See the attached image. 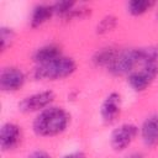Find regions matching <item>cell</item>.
Segmentation results:
<instances>
[{"label": "cell", "instance_id": "30bf717a", "mask_svg": "<svg viewBox=\"0 0 158 158\" xmlns=\"http://www.w3.org/2000/svg\"><path fill=\"white\" fill-rule=\"evenodd\" d=\"M139 135L142 142L152 148L158 144V114H151L141 125Z\"/></svg>", "mask_w": 158, "mask_h": 158}, {"label": "cell", "instance_id": "5bb4252c", "mask_svg": "<svg viewBox=\"0 0 158 158\" xmlns=\"http://www.w3.org/2000/svg\"><path fill=\"white\" fill-rule=\"evenodd\" d=\"M154 6L149 0H131L127 2V11L132 16H142Z\"/></svg>", "mask_w": 158, "mask_h": 158}, {"label": "cell", "instance_id": "44dd1931", "mask_svg": "<svg viewBox=\"0 0 158 158\" xmlns=\"http://www.w3.org/2000/svg\"><path fill=\"white\" fill-rule=\"evenodd\" d=\"M127 158H144V156L141 154V153H132V154H130Z\"/></svg>", "mask_w": 158, "mask_h": 158}, {"label": "cell", "instance_id": "3957f363", "mask_svg": "<svg viewBox=\"0 0 158 158\" xmlns=\"http://www.w3.org/2000/svg\"><path fill=\"white\" fill-rule=\"evenodd\" d=\"M141 67V48H126L118 51L107 70L116 77L128 75Z\"/></svg>", "mask_w": 158, "mask_h": 158}, {"label": "cell", "instance_id": "7c38bea8", "mask_svg": "<svg viewBox=\"0 0 158 158\" xmlns=\"http://www.w3.org/2000/svg\"><path fill=\"white\" fill-rule=\"evenodd\" d=\"M53 15H54V11H53L52 4H37L31 12L30 26L32 28H37L43 23H46L47 21H49V19Z\"/></svg>", "mask_w": 158, "mask_h": 158}, {"label": "cell", "instance_id": "52a82bcc", "mask_svg": "<svg viewBox=\"0 0 158 158\" xmlns=\"http://www.w3.org/2000/svg\"><path fill=\"white\" fill-rule=\"evenodd\" d=\"M26 83V74L17 67H4L0 72V89L4 93H15Z\"/></svg>", "mask_w": 158, "mask_h": 158}, {"label": "cell", "instance_id": "9a60e30c", "mask_svg": "<svg viewBox=\"0 0 158 158\" xmlns=\"http://www.w3.org/2000/svg\"><path fill=\"white\" fill-rule=\"evenodd\" d=\"M117 26V17L114 15H106L104 16L96 25L95 32L98 35H106L111 31H114Z\"/></svg>", "mask_w": 158, "mask_h": 158}, {"label": "cell", "instance_id": "8992f818", "mask_svg": "<svg viewBox=\"0 0 158 158\" xmlns=\"http://www.w3.org/2000/svg\"><path fill=\"white\" fill-rule=\"evenodd\" d=\"M56 99V94L52 90H42L38 93H33L26 98H23L19 104V111L22 114H32L41 112L52 105Z\"/></svg>", "mask_w": 158, "mask_h": 158}, {"label": "cell", "instance_id": "ba28073f", "mask_svg": "<svg viewBox=\"0 0 158 158\" xmlns=\"http://www.w3.org/2000/svg\"><path fill=\"white\" fill-rule=\"evenodd\" d=\"M122 110V98L118 93H110L100 106V117L106 125L115 123L121 115Z\"/></svg>", "mask_w": 158, "mask_h": 158}, {"label": "cell", "instance_id": "8fae6325", "mask_svg": "<svg viewBox=\"0 0 158 158\" xmlns=\"http://www.w3.org/2000/svg\"><path fill=\"white\" fill-rule=\"evenodd\" d=\"M62 49L58 44L56 43H48L44 44L40 48H37L32 56L33 62L37 64H43V63H48L51 60H54L59 57H62Z\"/></svg>", "mask_w": 158, "mask_h": 158}, {"label": "cell", "instance_id": "d6986e66", "mask_svg": "<svg viewBox=\"0 0 158 158\" xmlns=\"http://www.w3.org/2000/svg\"><path fill=\"white\" fill-rule=\"evenodd\" d=\"M26 158H52L46 151H42V149H36L33 152H31Z\"/></svg>", "mask_w": 158, "mask_h": 158}, {"label": "cell", "instance_id": "4fadbf2b", "mask_svg": "<svg viewBox=\"0 0 158 158\" xmlns=\"http://www.w3.org/2000/svg\"><path fill=\"white\" fill-rule=\"evenodd\" d=\"M117 52H118V49H116L114 47H102V48L98 49L94 53L91 60H93L94 65H96V67H104V68L107 69L109 65L111 64V62L114 60L115 56L117 54Z\"/></svg>", "mask_w": 158, "mask_h": 158}, {"label": "cell", "instance_id": "e0dca14e", "mask_svg": "<svg viewBox=\"0 0 158 158\" xmlns=\"http://www.w3.org/2000/svg\"><path fill=\"white\" fill-rule=\"evenodd\" d=\"M90 12H91V10L89 7H86L84 5H78L77 4L69 11V14L64 17V20H67V21H69V20H81V19L88 17L90 15Z\"/></svg>", "mask_w": 158, "mask_h": 158}, {"label": "cell", "instance_id": "5b68a950", "mask_svg": "<svg viewBox=\"0 0 158 158\" xmlns=\"http://www.w3.org/2000/svg\"><path fill=\"white\" fill-rule=\"evenodd\" d=\"M158 77V63L144 64L135 69L131 74L127 75V83L132 90L141 93L148 89V86Z\"/></svg>", "mask_w": 158, "mask_h": 158}, {"label": "cell", "instance_id": "ffe728a7", "mask_svg": "<svg viewBox=\"0 0 158 158\" xmlns=\"http://www.w3.org/2000/svg\"><path fill=\"white\" fill-rule=\"evenodd\" d=\"M62 158H86V154L83 151H74V152L64 154Z\"/></svg>", "mask_w": 158, "mask_h": 158}, {"label": "cell", "instance_id": "ac0fdd59", "mask_svg": "<svg viewBox=\"0 0 158 158\" xmlns=\"http://www.w3.org/2000/svg\"><path fill=\"white\" fill-rule=\"evenodd\" d=\"M75 5H77V2H74V1H57V2L52 4V7L54 11V15L64 19Z\"/></svg>", "mask_w": 158, "mask_h": 158}, {"label": "cell", "instance_id": "277c9868", "mask_svg": "<svg viewBox=\"0 0 158 158\" xmlns=\"http://www.w3.org/2000/svg\"><path fill=\"white\" fill-rule=\"evenodd\" d=\"M139 128L131 122H125L115 127L110 135V146L115 152L126 151L136 139Z\"/></svg>", "mask_w": 158, "mask_h": 158}, {"label": "cell", "instance_id": "6da1fadb", "mask_svg": "<svg viewBox=\"0 0 158 158\" xmlns=\"http://www.w3.org/2000/svg\"><path fill=\"white\" fill-rule=\"evenodd\" d=\"M69 120V114L63 107L51 105L36 115L32 131L38 137H56L67 130Z\"/></svg>", "mask_w": 158, "mask_h": 158}, {"label": "cell", "instance_id": "2e32d148", "mask_svg": "<svg viewBox=\"0 0 158 158\" xmlns=\"http://www.w3.org/2000/svg\"><path fill=\"white\" fill-rule=\"evenodd\" d=\"M15 31L11 27L1 26L0 27V48L1 52H5L9 47H11L14 40H15Z\"/></svg>", "mask_w": 158, "mask_h": 158}, {"label": "cell", "instance_id": "9c48e42d", "mask_svg": "<svg viewBox=\"0 0 158 158\" xmlns=\"http://www.w3.org/2000/svg\"><path fill=\"white\" fill-rule=\"evenodd\" d=\"M21 127L14 122H6L0 128V148L2 152L15 149L21 142Z\"/></svg>", "mask_w": 158, "mask_h": 158}, {"label": "cell", "instance_id": "7a4b0ae2", "mask_svg": "<svg viewBox=\"0 0 158 158\" xmlns=\"http://www.w3.org/2000/svg\"><path fill=\"white\" fill-rule=\"evenodd\" d=\"M77 70V62L70 58L62 56L48 63L37 64L33 69V78L36 80H62L70 77Z\"/></svg>", "mask_w": 158, "mask_h": 158}]
</instances>
